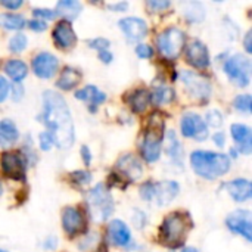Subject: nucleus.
<instances>
[{"label":"nucleus","instance_id":"09e8293b","mask_svg":"<svg viewBox=\"0 0 252 252\" xmlns=\"http://www.w3.org/2000/svg\"><path fill=\"white\" fill-rule=\"evenodd\" d=\"M81 155H83V159H84V164L89 165L90 161H92V155H90V149L87 146H83L81 148Z\"/></svg>","mask_w":252,"mask_h":252},{"label":"nucleus","instance_id":"412c9836","mask_svg":"<svg viewBox=\"0 0 252 252\" xmlns=\"http://www.w3.org/2000/svg\"><path fill=\"white\" fill-rule=\"evenodd\" d=\"M232 137L235 139L239 152L250 155L252 148L251 128L245 124H233L232 126Z\"/></svg>","mask_w":252,"mask_h":252},{"label":"nucleus","instance_id":"a211bd4d","mask_svg":"<svg viewBox=\"0 0 252 252\" xmlns=\"http://www.w3.org/2000/svg\"><path fill=\"white\" fill-rule=\"evenodd\" d=\"M179 185L176 182H159V183H154V198L157 205L164 207L167 204H170L179 193Z\"/></svg>","mask_w":252,"mask_h":252},{"label":"nucleus","instance_id":"39448f33","mask_svg":"<svg viewBox=\"0 0 252 252\" xmlns=\"http://www.w3.org/2000/svg\"><path fill=\"white\" fill-rule=\"evenodd\" d=\"M87 208L90 217L96 221H105L114 213V201L105 185H97L87 193Z\"/></svg>","mask_w":252,"mask_h":252},{"label":"nucleus","instance_id":"3c124183","mask_svg":"<svg viewBox=\"0 0 252 252\" xmlns=\"http://www.w3.org/2000/svg\"><path fill=\"white\" fill-rule=\"evenodd\" d=\"M127 3L124 1V3H112V4H109L108 7L111 9V10H120V12H123L124 9H127Z\"/></svg>","mask_w":252,"mask_h":252},{"label":"nucleus","instance_id":"f03ea898","mask_svg":"<svg viewBox=\"0 0 252 252\" xmlns=\"http://www.w3.org/2000/svg\"><path fill=\"white\" fill-rule=\"evenodd\" d=\"M192 227L193 221L188 213L174 211L162 221L159 229V239L168 248H179L185 244Z\"/></svg>","mask_w":252,"mask_h":252},{"label":"nucleus","instance_id":"c756f323","mask_svg":"<svg viewBox=\"0 0 252 252\" xmlns=\"http://www.w3.org/2000/svg\"><path fill=\"white\" fill-rule=\"evenodd\" d=\"M151 99L157 106L164 105V103H170L174 100V90L170 87H159L154 92V94H151Z\"/></svg>","mask_w":252,"mask_h":252},{"label":"nucleus","instance_id":"0eeeda50","mask_svg":"<svg viewBox=\"0 0 252 252\" xmlns=\"http://www.w3.org/2000/svg\"><path fill=\"white\" fill-rule=\"evenodd\" d=\"M224 72L239 87H247L251 80V61L244 55H235L224 63Z\"/></svg>","mask_w":252,"mask_h":252},{"label":"nucleus","instance_id":"5701e85b","mask_svg":"<svg viewBox=\"0 0 252 252\" xmlns=\"http://www.w3.org/2000/svg\"><path fill=\"white\" fill-rule=\"evenodd\" d=\"M19 137L18 128L12 120L0 121V148H10Z\"/></svg>","mask_w":252,"mask_h":252},{"label":"nucleus","instance_id":"4d7b16f0","mask_svg":"<svg viewBox=\"0 0 252 252\" xmlns=\"http://www.w3.org/2000/svg\"><path fill=\"white\" fill-rule=\"evenodd\" d=\"M0 252H7V251H3V250H0Z\"/></svg>","mask_w":252,"mask_h":252},{"label":"nucleus","instance_id":"4be33fe9","mask_svg":"<svg viewBox=\"0 0 252 252\" xmlns=\"http://www.w3.org/2000/svg\"><path fill=\"white\" fill-rule=\"evenodd\" d=\"M75 97L80 99V100L89 102L90 109L94 111V106H97V105H100V103L105 102L106 94H105L103 92H100V90H99L97 87H94V86H87V87H84V89L75 92Z\"/></svg>","mask_w":252,"mask_h":252},{"label":"nucleus","instance_id":"ddd939ff","mask_svg":"<svg viewBox=\"0 0 252 252\" xmlns=\"http://www.w3.org/2000/svg\"><path fill=\"white\" fill-rule=\"evenodd\" d=\"M118 177L128 180V182H136L143 176V167L142 162L131 154H127L121 157L115 165Z\"/></svg>","mask_w":252,"mask_h":252},{"label":"nucleus","instance_id":"f8f14e48","mask_svg":"<svg viewBox=\"0 0 252 252\" xmlns=\"http://www.w3.org/2000/svg\"><path fill=\"white\" fill-rule=\"evenodd\" d=\"M226 224L232 232L244 236L248 242L252 241V220L248 210H238L232 213L226 219Z\"/></svg>","mask_w":252,"mask_h":252},{"label":"nucleus","instance_id":"79ce46f5","mask_svg":"<svg viewBox=\"0 0 252 252\" xmlns=\"http://www.w3.org/2000/svg\"><path fill=\"white\" fill-rule=\"evenodd\" d=\"M9 90H10L9 83L4 80V77L0 75V103H1L3 100H6V97L9 96Z\"/></svg>","mask_w":252,"mask_h":252},{"label":"nucleus","instance_id":"de8ad7c7","mask_svg":"<svg viewBox=\"0 0 252 252\" xmlns=\"http://www.w3.org/2000/svg\"><path fill=\"white\" fill-rule=\"evenodd\" d=\"M224 134L221 133V131H217L216 134H214V143L219 146V148H223L224 146Z\"/></svg>","mask_w":252,"mask_h":252},{"label":"nucleus","instance_id":"f704fd0d","mask_svg":"<svg viewBox=\"0 0 252 252\" xmlns=\"http://www.w3.org/2000/svg\"><path fill=\"white\" fill-rule=\"evenodd\" d=\"M71 177L80 186H86V185H89L92 182V174L89 171H75V173L71 174Z\"/></svg>","mask_w":252,"mask_h":252},{"label":"nucleus","instance_id":"7ed1b4c3","mask_svg":"<svg viewBox=\"0 0 252 252\" xmlns=\"http://www.w3.org/2000/svg\"><path fill=\"white\" fill-rule=\"evenodd\" d=\"M190 164L193 171L207 180H216L230 170V158L227 155L210 151H195L190 155Z\"/></svg>","mask_w":252,"mask_h":252},{"label":"nucleus","instance_id":"c03bdc74","mask_svg":"<svg viewBox=\"0 0 252 252\" xmlns=\"http://www.w3.org/2000/svg\"><path fill=\"white\" fill-rule=\"evenodd\" d=\"M133 223L136 224V227H143V224L146 223V216L142 211H136L133 216Z\"/></svg>","mask_w":252,"mask_h":252},{"label":"nucleus","instance_id":"423d86ee","mask_svg":"<svg viewBox=\"0 0 252 252\" xmlns=\"http://www.w3.org/2000/svg\"><path fill=\"white\" fill-rule=\"evenodd\" d=\"M186 43V35L182 30L179 28H167L164 30L158 37H157V46L159 53L168 59V61H176Z\"/></svg>","mask_w":252,"mask_h":252},{"label":"nucleus","instance_id":"b1692460","mask_svg":"<svg viewBox=\"0 0 252 252\" xmlns=\"http://www.w3.org/2000/svg\"><path fill=\"white\" fill-rule=\"evenodd\" d=\"M149 102H151V93L146 89H137L131 94L127 96L128 106L131 108V111H134L137 114L146 111Z\"/></svg>","mask_w":252,"mask_h":252},{"label":"nucleus","instance_id":"2f4dec72","mask_svg":"<svg viewBox=\"0 0 252 252\" xmlns=\"http://www.w3.org/2000/svg\"><path fill=\"white\" fill-rule=\"evenodd\" d=\"M27 37H25V34H22V32H18V34H15L12 38H10V41H9V50L10 52H13V53H21L25 47H27Z\"/></svg>","mask_w":252,"mask_h":252},{"label":"nucleus","instance_id":"dca6fc26","mask_svg":"<svg viewBox=\"0 0 252 252\" xmlns=\"http://www.w3.org/2000/svg\"><path fill=\"white\" fill-rule=\"evenodd\" d=\"M118 24H120V28L123 30V32L126 34L127 40H130V41H140L148 34V25L140 18H133V16L124 18Z\"/></svg>","mask_w":252,"mask_h":252},{"label":"nucleus","instance_id":"864d4df0","mask_svg":"<svg viewBox=\"0 0 252 252\" xmlns=\"http://www.w3.org/2000/svg\"><path fill=\"white\" fill-rule=\"evenodd\" d=\"M245 49H247V52H251L252 47H251V31L245 35Z\"/></svg>","mask_w":252,"mask_h":252},{"label":"nucleus","instance_id":"9b49d317","mask_svg":"<svg viewBox=\"0 0 252 252\" xmlns=\"http://www.w3.org/2000/svg\"><path fill=\"white\" fill-rule=\"evenodd\" d=\"M62 227L69 236H77L84 233L87 229L84 214L75 207H66L62 211Z\"/></svg>","mask_w":252,"mask_h":252},{"label":"nucleus","instance_id":"f3484780","mask_svg":"<svg viewBox=\"0 0 252 252\" xmlns=\"http://www.w3.org/2000/svg\"><path fill=\"white\" fill-rule=\"evenodd\" d=\"M108 236H109L111 244L115 247L127 248L131 245V233H130L128 227L126 226V223H123L120 220H114L109 223Z\"/></svg>","mask_w":252,"mask_h":252},{"label":"nucleus","instance_id":"c85d7f7f","mask_svg":"<svg viewBox=\"0 0 252 252\" xmlns=\"http://www.w3.org/2000/svg\"><path fill=\"white\" fill-rule=\"evenodd\" d=\"M25 19L22 15L16 13H1L0 15V25L7 30H22L25 27Z\"/></svg>","mask_w":252,"mask_h":252},{"label":"nucleus","instance_id":"a878e982","mask_svg":"<svg viewBox=\"0 0 252 252\" xmlns=\"http://www.w3.org/2000/svg\"><path fill=\"white\" fill-rule=\"evenodd\" d=\"M81 12V3L75 0H63L56 4V15H61L66 22L75 19Z\"/></svg>","mask_w":252,"mask_h":252},{"label":"nucleus","instance_id":"e433bc0d","mask_svg":"<svg viewBox=\"0 0 252 252\" xmlns=\"http://www.w3.org/2000/svg\"><path fill=\"white\" fill-rule=\"evenodd\" d=\"M136 55H137L139 58H142V59H151V58L154 56V50H152V47L148 46V44H139V46L136 47Z\"/></svg>","mask_w":252,"mask_h":252},{"label":"nucleus","instance_id":"58836bf2","mask_svg":"<svg viewBox=\"0 0 252 252\" xmlns=\"http://www.w3.org/2000/svg\"><path fill=\"white\" fill-rule=\"evenodd\" d=\"M38 140H40V148H41L43 151H49V149L52 148V145H53V137H52L50 133H47V131L41 133V134L38 136Z\"/></svg>","mask_w":252,"mask_h":252},{"label":"nucleus","instance_id":"49530a36","mask_svg":"<svg viewBox=\"0 0 252 252\" xmlns=\"http://www.w3.org/2000/svg\"><path fill=\"white\" fill-rule=\"evenodd\" d=\"M12 90H13V99H15V100H19V99L22 97V94H24L22 86H21L19 83H15L13 87H12Z\"/></svg>","mask_w":252,"mask_h":252},{"label":"nucleus","instance_id":"7c9ffc66","mask_svg":"<svg viewBox=\"0 0 252 252\" xmlns=\"http://www.w3.org/2000/svg\"><path fill=\"white\" fill-rule=\"evenodd\" d=\"M185 15H186L190 21L199 22V21H202L205 12H204V7H202L199 3H189V4H188V9L185 10Z\"/></svg>","mask_w":252,"mask_h":252},{"label":"nucleus","instance_id":"8fccbe9b","mask_svg":"<svg viewBox=\"0 0 252 252\" xmlns=\"http://www.w3.org/2000/svg\"><path fill=\"white\" fill-rule=\"evenodd\" d=\"M99 59L105 63H109L112 61V53H109L108 50H103V52H99Z\"/></svg>","mask_w":252,"mask_h":252},{"label":"nucleus","instance_id":"1a4fd4ad","mask_svg":"<svg viewBox=\"0 0 252 252\" xmlns=\"http://www.w3.org/2000/svg\"><path fill=\"white\" fill-rule=\"evenodd\" d=\"M180 127H182V134L195 140H205L208 137V128L207 124L204 121V118L198 114L189 112L186 114L182 121H180Z\"/></svg>","mask_w":252,"mask_h":252},{"label":"nucleus","instance_id":"4c0bfd02","mask_svg":"<svg viewBox=\"0 0 252 252\" xmlns=\"http://www.w3.org/2000/svg\"><path fill=\"white\" fill-rule=\"evenodd\" d=\"M32 13L35 16V19H41V21H44V19H53L56 16V13L53 10H50V9H34Z\"/></svg>","mask_w":252,"mask_h":252},{"label":"nucleus","instance_id":"cd10ccee","mask_svg":"<svg viewBox=\"0 0 252 252\" xmlns=\"http://www.w3.org/2000/svg\"><path fill=\"white\" fill-rule=\"evenodd\" d=\"M167 139H168V146H167L168 157L174 162L180 164L182 159H183V146H182V143L177 140V136H176V133L173 130H170L167 133Z\"/></svg>","mask_w":252,"mask_h":252},{"label":"nucleus","instance_id":"9d476101","mask_svg":"<svg viewBox=\"0 0 252 252\" xmlns=\"http://www.w3.org/2000/svg\"><path fill=\"white\" fill-rule=\"evenodd\" d=\"M1 170L3 173L13 180H25L27 162L21 154L16 152H4L1 155Z\"/></svg>","mask_w":252,"mask_h":252},{"label":"nucleus","instance_id":"a18cd8bd","mask_svg":"<svg viewBox=\"0 0 252 252\" xmlns=\"http://www.w3.org/2000/svg\"><path fill=\"white\" fill-rule=\"evenodd\" d=\"M0 4H1L3 7H6V9H12V10L15 9V10H16V9H19V7H21V6L24 4V3H22L21 0H18V1H9V0H1V1H0Z\"/></svg>","mask_w":252,"mask_h":252},{"label":"nucleus","instance_id":"37998d69","mask_svg":"<svg viewBox=\"0 0 252 252\" xmlns=\"http://www.w3.org/2000/svg\"><path fill=\"white\" fill-rule=\"evenodd\" d=\"M146 6L152 10V12H157V10H162V9H167L171 6L170 1H148Z\"/></svg>","mask_w":252,"mask_h":252},{"label":"nucleus","instance_id":"20e7f679","mask_svg":"<svg viewBox=\"0 0 252 252\" xmlns=\"http://www.w3.org/2000/svg\"><path fill=\"white\" fill-rule=\"evenodd\" d=\"M162 137H164V120L161 114H152L140 143L142 155L148 162H155L159 158Z\"/></svg>","mask_w":252,"mask_h":252},{"label":"nucleus","instance_id":"2eb2a0df","mask_svg":"<svg viewBox=\"0 0 252 252\" xmlns=\"http://www.w3.org/2000/svg\"><path fill=\"white\" fill-rule=\"evenodd\" d=\"M186 58H188V62L192 66L198 68V69H205L210 65V53H208V49L199 40H193L188 46Z\"/></svg>","mask_w":252,"mask_h":252},{"label":"nucleus","instance_id":"6e6552de","mask_svg":"<svg viewBox=\"0 0 252 252\" xmlns=\"http://www.w3.org/2000/svg\"><path fill=\"white\" fill-rule=\"evenodd\" d=\"M182 81L185 83V87L188 92L198 100H207L211 94V83L210 80L195 71H183L182 72Z\"/></svg>","mask_w":252,"mask_h":252},{"label":"nucleus","instance_id":"4468645a","mask_svg":"<svg viewBox=\"0 0 252 252\" xmlns=\"http://www.w3.org/2000/svg\"><path fill=\"white\" fill-rule=\"evenodd\" d=\"M59 62L56 56L47 52H41L34 56L32 59V71L40 78H50L56 74Z\"/></svg>","mask_w":252,"mask_h":252},{"label":"nucleus","instance_id":"c9c22d12","mask_svg":"<svg viewBox=\"0 0 252 252\" xmlns=\"http://www.w3.org/2000/svg\"><path fill=\"white\" fill-rule=\"evenodd\" d=\"M89 46H90L92 49L97 50V52H103V50H108V47H109V40L102 38V37L93 38V40L89 41Z\"/></svg>","mask_w":252,"mask_h":252},{"label":"nucleus","instance_id":"603ef678","mask_svg":"<svg viewBox=\"0 0 252 252\" xmlns=\"http://www.w3.org/2000/svg\"><path fill=\"white\" fill-rule=\"evenodd\" d=\"M55 247H56V238H49L46 242H44V248L46 250H55Z\"/></svg>","mask_w":252,"mask_h":252},{"label":"nucleus","instance_id":"a19ab883","mask_svg":"<svg viewBox=\"0 0 252 252\" xmlns=\"http://www.w3.org/2000/svg\"><path fill=\"white\" fill-rule=\"evenodd\" d=\"M28 27L32 31L40 32V31H44L47 28V24H46V21H41V19H31V21H28Z\"/></svg>","mask_w":252,"mask_h":252},{"label":"nucleus","instance_id":"f257e3e1","mask_svg":"<svg viewBox=\"0 0 252 252\" xmlns=\"http://www.w3.org/2000/svg\"><path fill=\"white\" fill-rule=\"evenodd\" d=\"M41 123L47 127V133L53 137V143L66 149L74 143V124L65 99L56 92H44Z\"/></svg>","mask_w":252,"mask_h":252},{"label":"nucleus","instance_id":"5fc2aeb1","mask_svg":"<svg viewBox=\"0 0 252 252\" xmlns=\"http://www.w3.org/2000/svg\"><path fill=\"white\" fill-rule=\"evenodd\" d=\"M182 252H199L198 250H195V248H185Z\"/></svg>","mask_w":252,"mask_h":252},{"label":"nucleus","instance_id":"bb28decb","mask_svg":"<svg viewBox=\"0 0 252 252\" xmlns=\"http://www.w3.org/2000/svg\"><path fill=\"white\" fill-rule=\"evenodd\" d=\"M4 71L6 74L15 81V83H19L21 80H24L28 74V66L19 61V59H12L9 62H6L4 65Z\"/></svg>","mask_w":252,"mask_h":252},{"label":"nucleus","instance_id":"72a5a7b5","mask_svg":"<svg viewBox=\"0 0 252 252\" xmlns=\"http://www.w3.org/2000/svg\"><path fill=\"white\" fill-rule=\"evenodd\" d=\"M205 121H207L211 127H220V126L223 124V115H221L220 111L213 109V111H210V112L207 114Z\"/></svg>","mask_w":252,"mask_h":252},{"label":"nucleus","instance_id":"6ab92c4d","mask_svg":"<svg viewBox=\"0 0 252 252\" xmlns=\"http://www.w3.org/2000/svg\"><path fill=\"white\" fill-rule=\"evenodd\" d=\"M53 40L59 49H71L77 43V35L69 22L62 21L53 30Z\"/></svg>","mask_w":252,"mask_h":252},{"label":"nucleus","instance_id":"393cba45","mask_svg":"<svg viewBox=\"0 0 252 252\" xmlns=\"http://www.w3.org/2000/svg\"><path fill=\"white\" fill-rule=\"evenodd\" d=\"M80 81H81L80 71L75 69V68H71V66H65L63 71H62V74H61V77H59V80H58V83H56V86L61 90H65L66 92V90L74 89Z\"/></svg>","mask_w":252,"mask_h":252},{"label":"nucleus","instance_id":"473e14b6","mask_svg":"<svg viewBox=\"0 0 252 252\" xmlns=\"http://www.w3.org/2000/svg\"><path fill=\"white\" fill-rule=\"evenodd\" d=\"M235 109L241 112H250L251 111V94H239L233 102Z\"/></svg>","mask_w":252,"mask_h":252},{"label":"nucleus","instance_id":"aec40b11","mask_svg":"<svg viewBox=\"0 0 252 252\" xmlns=\"http://www.w3.org/2000/svg\"><path fill=\"white\" fill-rule=\"evenodd\" d=\"M227 192L230 193V196L236 201V202H247L251 199L252 195V186L251 182L247 179H236L232 180L226 185Z\"/></svg>","mask_w":252,"mask_h":252},{"label":"nucleus","instance_id":"6e6d98bb","mask_svg":"<svg viewBox=\"0 0 252 252\" xmlns=\"http://www.w3.org/2000/svg\"><path fill=\"white\" fill-rule=\"evenodd\" d=\"M1 193H3V186H1V183H0V196H1Z\"/></svg>","mask_w":252,"mask_h":252},{"label":"nucleus","instance_id":"ea45409f","mask_svg":"<svg viewBox=\"0 0 252 252\" xmlns=\"http://www.w3.org/2000/svg\"><path fill=\"white\" fill-rule=\"evenodd\" d=\"M140 196L145 201H152V198H154V183L152 182H148L140 188Z\"/></svg>","mask_w":252,"mask_h":252}]
</instances>
